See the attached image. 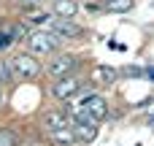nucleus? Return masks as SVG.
<instances>
[{
	"label": "nucleus",
	"instance_id": "1",
	"mask_svg": "<svg viewBox=\"0 0 154 146\" xmlns=\"http://www.w3.org/2000/svg\"><path fill=\"white\" fill-rule=\"evenodd\" d=\"M60 43H62V38L54 35L51 30H49V33H32V35H27L30 54H51Z\"/></svg>",
	"mask_w": 154,
	"mask_h": 146
},
{
	"label": "nucleus",
	"instance_id": "2",
	"mask_svg": "<svg viewBox=\"0 0 154 146\" xmlns=\"http://www.w3.org/2000/svg\"><path fill=\"white\" fill-rule=\"evenodd\" d=\"M81 111H84L92 122H100V119L108 116V106H106V100L97 98V95H87L84 103H81Z\"/></svg>",
	"mask_w": 154,
	"mask_h": 146
},
{
	"label": "nucleus",
	"instance_id": "3",
	"mask_svg": "<svg viewBox=\"0 0 154 146\" xmlns=\"http://www.w3.org/2000/svg\"><path fill=\"white\" fill-rule=\"evenodd\" d=\"M79 89H81V81H79L76 76H62V79H57V81L51 84V92H54V98H60V100L73 98Z\"/></svg>",
	"mask_w": 154,
	"mask_h": 146
},
{
	"label": "nucleus",
	"instance_id": "4",
	"mask_svg": "<svg viewBox=\"0 0 154 146\" xmlns=\"http://www.w3.org/2000/svg\"><path fill=\"white\" fill-rule=\"evenodd\" d=\"M11 65H14V73H19L22 79H32L41 70V65H38V60L32 54H19V57H14Z\"/></svg>",
	"mask_w": 154,
	"mask_h": 146
},
{
	"label": "nucleus",
	"instance_id": "5",
	"mask_svg": "<svg viewBox=\"0 0 154 146\" xmlns=\"http://www.w3.org/2000/svg\"><path fill=\"white\" fill-rule=\"evenodd\" d=\"M73 68H76V57H70V54H57V57L49 62V73H51L54 79L68 76Z\"/></svg>",
	"mask_w": 154,
	"mask_h": 146
},
{
	"label": "nucleus",
	"instance_id": "6",
	"mask_svg": "<svg viewBox=\"0 0 154 146\" xmlns=\"http://www.w3.org/2000/svg\"><path fill=\"white\" fill-rule=\"evenodd\" d=\"M51 33L60 38H76V35H81V27L70 19H51Z\"/></svg>",
	"mask_w": 154,
	"mask_h": 146
},
{
	"label": "nucleus",
	"instance_id": "7",
	"mask_svg": "<svg viewBox=\"0 0 154 146\" xmlns=\"http://www.w3.org/2000/svg\"><path fill=\"white\" fill-rule=\"evenodd\" d=\"M43 127L51 133V130H60V127H68V116L62 111H49L43 114Z\"/></svg>",
	"mask_w": 154,
	"mask_h": 146
},
{
	"label": "nucleus",
	"instance_id": "8",
	"mask_svg": "<svg viewBox=\"0 0 154 146\" xmlns=\"http://www.w3.org/2000/svg\"><path fill=\"white\" fill-rule=\"evenodd\" d=\"M76 11H79V3H76V0H54V14H57L60 19L76 16Z\"/></svg>",
	"mask_w": 154,
	"mask_h": 146
},
{
	"label": "nucleus",
	"instance_id": "9",
	"mask_svg": "<svg viewBox=\"0 0 154 146\" xmlns=\"http://www.w3.org/2000/svg\"><path fill=\"white\" fill-rule=\"evenodd\" d=\"M49 135H51V141H57V144H76V141H79L70 125H68V127H60V130H51Z\"/></svg>",
	"mask_w": 154,
	"mask_h": 146
},
{
	"label": "nucleus",
	"instance_id": "10",
	"mask_svg": "<svg viewBox=\"0 0 154 146\" xmlns=\"http://www.w3.org/2000/svg\"><path fill=\"white\" fill-rule=\"evenodd\" d=\"M116 70L114 68H95V73H92V79L97 81V84H114L116 81Z\"/></svg>",
	"mask_w": 154,
	"mask_h": 146
},
{
	"label": "nucleus",
	"instance_id": "11",
	"mask_svg": "<svg viewBox=\"0 0 154 146\" xmlns=\"http://www.w3.org/2000/svg\"><path fill=\"white\" fill-rule=\"evenodd\" d=\"M133 0H108V11H119V14H125V11H133Z\"/></svg>",
	"mask_w": 154,
	"mask_h": 146
},
{
	"label": "nucleus",
	"instance_id": "12",
	"mask_svg": "<svg viewBox=\"0 0 154 146\" xmlns=\"http://www.w3.org/2000/svg\"><path fill=\"white\" fill-rule=\"evenodd\" d=\"M0 146H16V133L0 130Z\"/></svg>",
	"mask_w": 154,
	"mask_h": 146
},
{
	"label": "nucleus",
	"instance_id": "13",
	"mask_svg": "<svg viewBox=\"0 0 154 146\" xmlns=\"http://www.w3.org/2000/svg\"><path fill=\"white\" fill-rule=\"evenodd\" d=\"M11 73H14V65L11 62H0V84L3 81H11Z\"/></svg>",
	"mask_w": 154,
	"mask_h": 146
},
{
	"label": "nucleus",
	"instance_id": "14",
	"mask_svg": "<svg viewBox=\"0 0 154 146\" xmlns=\"http://www.w3.org/2000/svg\"><path fill=\"white\" fill-rule=\"evenodd\" d=\"M11 43H14V33H11V30H0V51L8 49Z\"/></svg>",
	"mask_w": 154,
	"mask_h": 146
},
{
	"label": "nucleus",
	"instance_id": "15",
	"mask_svg": "<svg viewBox=\"0 0 154 146\" xmlns=\"http://www.w3.org/2000/svg\"><path fill=\"white\" fill-rule=\"evenodd\" d=\"M27 22H30V24H43V22H51V19H49V14L38 11V14H30V16H27Z\"/></svg>",
	"mask_w": 154,
	"mask_h": 146
},
{
	"label": "nucleus",
	"instance_id": "16",
	"mask_svg": "<svg viewBox=\"0 0 154 146\" xmlns=\"http://www.w3.org/2000/svg\"><path fill=\"white\" fill-rule=\"evenodd\" d=\"M122 73H125V76H141L138 68H127V70H122Z\"/></svg>",
	"mask_w": 154,
	"mask_h": 146
},
{
	"label": "nucleus",
	"instance_id": "17",
	"mask_svg": "<svg viewBox=\"0 0 154 146\" xmlns=\"http://www.w3.org/2000/svg\"><path fill=\"white\" fill-rule=\"evenodd\" d=\"M32 3H35V0H32Z\"/></svg>",
	"mask_w": 154,
	"mask_h": 146
}]
</instances>
